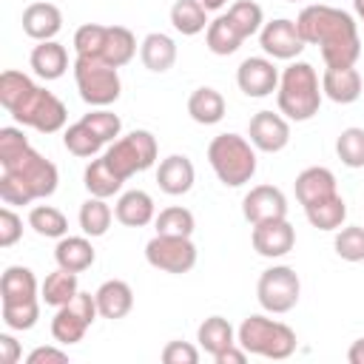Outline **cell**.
Instances as JSON below:
<instances>
[{
    "label": "cell",
    "instance_id": "1",
    "mask_svg": "<svg viewBox=\"0 0 364 364\" xmlns=\"http://www.w3.org/2000/svg\"><path fill=\"white\" fill-rule=\"evenodd\" d=\"M0 199L6 205H28L34 199H46L57 191L60 173L57 165L40 156L20 128H0Z\"/></svg>",
    "mask_w": 364,
    "mask_h": 364
},
{
    "label": "cell",
    "instance_id": "2",
    "mask_svg": "<svg viewBox=\"0 0 364 364\" xmlns=\"http://www.w3.org/2000/svg\"><path fill=\"white\" fill-rule=\"evenodd\" d=\"M299 34L304 43L318 46L321 60L327 68H341V65H355L361 57V40H358V26L353 14L336 6H307L301 9L299 20Z\"/></svg>",
    "mask_w": 364,
    "mask_h": 364
},
{
    "label": "cell",
    "instance_id": "3",
    "mask_svg": "<svg viewBox=\"0 0 364 364\" xmlns=\"http://www.w3.org/2000/svg\"><path fill=\"white\" fill-rule=\"evenodd\" d=\"M279 111L293 119V122H307L318 114L321 105V88H318V74L310 63H290L276 88Z\"/></svg>",
    "mask_w": 364,
    "mask_h": 364
},
{
    "label": "cell",
    "instance_id": "4",
    "mask_svg": "<svg viewBox=\"0 0 364 364\" xmlns=\"http://www.w3.org/2000/svg\"><path fill=\"white\" fill-rule=\"evenodd\" d=\"M208 162L222 185L239 188L253 179L256 173V151L253 142H247L239 134H219L208 145Z\"/></svg>",
    "mask_w": 364,
    "mask_h": 364
},
{
    "label": "cell",
    "instance_id": "5",
    "mask_svg": "<svg viewBox=\"0 0 364 364\" xmlns=\"http://www.w3.org/2000/svg\"><path fill=\"white\" fill-rule=\"evenodd\" d=\"M236 344L245 353H250V355L282 361V358H290L293 355V350H296V333L284 321H276V318H267V316H247L239 324Z\"/></svg>",
    "mask_w": 364,
    "mask_h": 364
},
{
    "label": "cell",
    "instance_id": "6",
    "mask_svg": "<svg viewBox=\"0 0 364 364\" xmlns=\"http://www.w3.org/2000/svg\"><path fill=\"white\" fill-rule=\"evenodd\" d=\"M74 80H77V91L82 97V102L94 105V108H105L111 102H117L122 82L114 65H108L100 57H85L77 54L74 60Z\"/></svg>",
    "mask_w": 364,
    "mask_h": 364
},
{
    "label": "cell",
    "instance_id": "7",
    "mask_svg": "<svg viewBox=\"0 0 364 364\" xmlns=\"http://www.w3.org/2000/svg\"><path fill=\"white\" fill-rule=\"evenodd\" d=\"M9 114H11L20 125H31V128L40 131V134H54V131H60V128L65 125V117H68L63 100H57L51 91L40 88V85H31V91H28Z\"/></svg>",
    "mask_w": 364,
    "mask_h": 364
},
{
    "label": "cell",
    "instance_id": "8",
    "mask_svg": "<svg viewBox=\"0 0 364 364\" xmlns=\"http://www.w3.org/2000/svg\"><path fill=\"white\" fill-rule=\"evenodd\" d=\"M105 159L122 179H128L139 171H148L156 162V136L151 131L136 128L128 136L114 139V145L105 151Z\"/></svg>",
    "mask_w": 364,
    "mask_h": 364
},
{
    "label": "cell",
    "instance_id": "9",
    "mask_svg": "<svg viewBox=\"0 0 364 364\" xmlns=\"http://www.w3.org/2000/svg\"><path fill=\"white\" fill-rule=\"evenodd\" d=\"M299 293H301L299 276L287 264L267 267L259 276V284H256V299H259V304L267 313H287V310H293L296 301H299Z\"/></svg>",
    "mask_w": 364,
    "mask_h": 364
},
{
    "label": "cell",
    "instance_id": "10",
    "mask_svg": "<svg viewBox=\"0 0 364 364\" xmlns=\"http://www.w3.org/2000/svg\"><path fill=\"white\" fill-rule=\"evenodd\" d=\"M97 299L91 293H77L68 304L57 307L54 318H51V336L57 344H77L82 341L85 330L91 327V321L97 318Z\"/></svg>",
    "mask_w": 364,
    "mask_h": 364
},
{
    "label": "cell",
    "instance_id": "11",
    "mask_svg": "<svg viewBox=\"0 0 364 364\" xmlns=\"http://www.w3.org/2000/svg\"><path fill=\"white\" fill-rule=\"evenodd\" d=\"M145 259L151 267L165 273H188L196 264V247L191 236H165L156 233L145 245Z\"/></svg>",
    "mask_w": 364,
    "mask_h": 364
},
{
    "label": "cell",
    "instance_id": "12",
    "mask_svg": "<svg viewBox=\"0 0 364 364\" xmlns=\"http://www.w3.org/2000/svg\"><path fill=\"white\" fill-rule=\"evenodd\" d=\"M259 43L262 48L273 57V60H293L304 51V37L299 34V26L296 20H287V17H279V20H270L262 26L259 31Z\"/></svg>",
    "mask_w": 364,
    "mask_h": 364
},
{
    "label": "cell",
    "instance_id": "13",
    "mask_svg": "<svg viewBox=\"0 0 364 364\" xmlns=\"http://www.w3.org/2000/svg\"><path fill=\"white\" fill-rule=\"evenodd\" d=\"M242 213L250 225L273 222V219H287V199L279 188L273 185H256L245 193L242 199Z\"/></svg>",
    "mask_w": 364,
    "mask_h": 364
},
{
    "label": "cell",
    "instance_id": "14",
    "mask_svg": "<svg viewBox=\"0 0 364 364\" xmlns=\"http://www.w3.org/2000/svg\"><path fill=\"white\" fill-rule=\"evenodd\" d=\"M247 136L253 142V148L264 151V154H276L282 151L287 142H290V125L287 119L273 111H259L250 117V125H247Z\"/></svg>",
    "mask_w": 364,
    "mask_h": 364
},
{
    "label": "cell",
    "instance_id": "15",
    "mask_svg": "<svg viewBox=\"0 0 364 364\" xmlns=\"http://www.w3.org/2000/svg\"><path fill=\"white\" fill-rule=\"evenodd\" d=\"M250 242H253V250L264 259H279V256H287L296 245V230L287 219H273V222H262V225H253V233H250Z\"/></svg>",
    "mask_w": 364,
    "mask_h": 364
},
{
    "label": "cell",
    "instance_id": "16",
    "mask_svg": "<svg viewBox=\"0 0 364 364\" xmlns=\"http://www.w3.org/2000/svg\"><path fill=\"white\" fill-rule=\"evenodd\" d=\"M236 82L247 97H267L279 88V71L267 57H247L236 71Z\"/></svg>",
    "mask_w": 364,
    "mask_h": 364
},
{
    "label": "cell",
    "instance_id": "17",
    "mask_svg": "<svg viewBox=\"0 0 364 364\" xmlns=\"http://www.w3.org/2000/svg\"><path fill=\"white\" fill-rule=\"evenodd\" d=\"M193 179H196V171H193V162L185 154H171L156 168V182L168 196L188 193L193 188Z\"/></svg>",
    "mask_w": 364,
    "mask_h": 364
},
{
    "label": "cell",
    "instance_id": "18",
    "mask_svg": "<svg viewBox=\"0 0 364 364\" xmlns=\"http://www.w3.org/2000/svg\"><path fill=\"white\" fill-rule=\"evenodd\" d=\"M94 299H97L100 316H102V318H111V321H114V318H125V316L131 313V307H134V290H131V284L122 282V279H108V282H102V284L97 287Z\"/></svg>",
    "mask_w": 364,
    "mask_h": 364
},
{
    "label": "cell",
    "instance_id": "19",
    "mask_svg": "<svg viewBox=\"0 0 364 364\" xmlns=\"http://www.w3.org/2000/svg\"><path fill=\"white\" fill-rule=\"evenodd\" d=\"M60 28H63V14H60V9L54 3H31V6H26L23 31L31 40H37V43L54 40Z\"/></svg>",
    "mask_w": 364,
    "mask_h": 364
},
{
    "label": "cell",
    "instance_id": "20",
    "mask_svg": "<svg viewBox=\"0 0 364 364\" xmlns=\"http://www.w3.org/2000/svg\"><path fill=\"white\" fill-rule=\"evenodd\" d=\"M321 91L338 102V105H350L361 97V74L353 65H341V68H327L321 77Z\"/></svg>",
    "mask_w": 364,
    "mask_h": 364
},
{
    "label": "cell",
    "instance_id": "21",
    "mask_svg": "<svg viewBox=\"0 0 364 364\" xmlns=\"http://www.w3.org/2000/svg\"><path fill=\"white\" fill-rule=\"evenodd\" d=\"M0 301L3 304H28L37 301V279L28 267L11 264L0 279Z\"/></svg>",
    "mask_w": 364,
    "mask_h": 364
},
{
    "label": "cell",
    "instance_id": "22",
    "mask_svg": "<svg viewBox=\"0 0 364 364\" xmlns=\"http://www.w3.org/2000/svg\"><path fill=\"white\" fill-rule=\"evenodd\" d=\"M338 193L336 191V176L330 168H321V165H313V168H304L299 176H296V199L307 208L324 196H333Z\"/></svg>",
    "mask_w": 364,
    "mask_h": 364
},
{
    "label": "cell",
    "instance_id": "23",
    "mask_svg": "<svg viewBox=\"0 0 364 364\" xmlns=\"http://www.w3.org/2000/svg\"><path fill=\"white\" fill-rule=\"evenodd\" d=\"M54 259H57V267H65L71 273H82L94 264L97 253L85 236H63L54 247Z\"/></svg>",
    "mask_w": 364,
    "mask_h": 364
},
{
    "label": "cell",
    "instance_id": "24",
    "mask_svg": "<svg viewBox=\"0 0 364 364\" xmlns=\"http://www.w3.org/2000/svg\"><path fill=\"white\" fill-rule=\"evenodd\" d=\"M139 57L148 71L162 74L176 63V43L162 31H151L139 46Z\"/></svg>",
    "mask_w": 364,
    "mask_h": 364
},
{
    "label": "cell",
    "instance_id": "25",
    "mask_svg": "<svg viewBox=\"0 0 364 364\" xmlns=\"http://www.w3.org/2000/svg\"><path fill=\"white\" fill-rule=\"evenodd\" d=\"M114 216H117L122 225H128V228H142V225H148L151 219H156V216H154V199H151V193H145V191H125V193L117 199Z\"/></svg>",
    "mask_w": 364,
    "mask_h": 364
},
{
    "label": "cell",
    "instance_id": "26",
    "mask_svg": "<svg viewBox=\"0 0 364 364\" xmlns=\"http://www.w3.org/2000/svg\"><path fill=\"white\" fill-rule=\"evenodd\" d=\"M31 68L43 80H60L68 68V54L57 40H43L31 51Z\"/></svg>",
    "mask_w": 364,
    "mask_h": 364
},
{
    "label": "cell",
    "instance_id": "27",
    "mask_svg": "<svg viewBox=\"0 0 364 364\" xmlns=\"http://www.w3.org/2000/svg\"><path fill=\"white\" fill-rule=\"evenodd\" d=\"M188 114L199 125H216L225 117V97L216 88L202 85L188 97Z\"/></svg>",
    "mask_w": 364,
    "mask_h": 364
},
{
    "label": "cell",
    "instance_id": "28",
    "mask_svg": "<svg viewBox=\"0 0 364 364\" xmlns=\"http://www.w3.org/2000/svg\"><path fill=\"white\" fill-rule=\"evenodd\" d=\"M122 182H125V179L108 165L105 154H102L100 159L88 162V168H85V173H82V185H85V191H88L91 196H100V199L114 196V193L122 188Z\"/></svg>",
    "mask_w": 364,
    "mask_h": 364
},
{
    "label": "cell",
    "instance_id": "29",
    "mask_svg": "<svg viewBox=\"0 0 364 364\" xmlns=\"http://www.w3.org/2000/svg\"><path fill=\"white\" fill-rule=\"evenodd\" d=\"M134 54H136V37L131 34V28H125V26H108L105 46H102L100 60H105L114 68H122L125 63H131Z\"/></svg>",
    "mask_w": 364,
    "mask_h": 364
},
{
    "label": "cell",
    "instance_id": "30",
    "mask_svg": "<svg viewBox=\"0 0 364 364\" xmlns=\"http://www.w3.org/2000/svg\"><path fill=\"white\" fill-rule=\"evenodd\" d=\"M304 213H307V222L313 228H318V230H338L341 222L347 219V202L338 193H333V196H324V199L307 205Z\"/></svg>",
    "mask_w": 364,
    "mask_h": 364
},
{
    "label": "cell",
    "instance_id": "31",
    "mask_svg": "<svg viewBox=\"0 0 364 364\" xmlns=\"http://www.w3.org/2000/svg\"><path fill=\"white\" fill-rule=\"evenodd\" d=\"M77 293H80V287H77V273H71V270H65V267H57L54 273H48L46 282H43V287H40V299H43L46 304H51V307L68 304Z\"/></svg>",
    "mask_w": 364,
    "mask_h": 364
},
{
    "label": "cell",
    "instance_id": "32",
    "mask_svg": "<svg viewBox=\"0 0 364 364\" xmlns=\"http://www.w3.org/2000/svg\"><path fill=\"white\" fill-rule=\"evenodd\" d=\"M171 23L179 34L193 37L208 28V9L202 6V0H176L171 6Z\"/></svg>",
    "mask_w": 364,
    "mask_h": 364
},
{
    "label": "cell",
    "instance_id": "33",
    "mask_svg": "<svg viewBox=\"0 0 364 364\" xmlns=\"http://www.w3.org/2000/svg\"><path fill=\"white\" fill-rule=\"evenodd\" d=\"M196 341H199V347H202L205 353H210V355H216V353L228 350L230 344H236L233 327H230V321L222 318V316L205 318V321L199 324V330H196Z\"/></svg>",
    "mask_w": 364,
    "mask_h": 364
},
{
    "label": "cell",
    "instance_id": "34",
    "mask_svg": "<svg viewBox=\"0 0 364 364\" xmlns=\"http://www.w3.org/2000/svg\"><path fill=\"white\" fill-rule=\"evenodd\" d=\"M242 40H245V37L233 28V23H230L228 14H219V17L210 20L208 28H205V43H208V48H210L213 54H219V57L233 54V51L242 46Z\"/></svg>",
    "mask_w": 364,
    "mask_h": 364
},
{
    "label": "cell",
    "instance_id": "35",
    "mask_svg": "<svg viewBox=\"0 0 364 364\" xmlns=\"http://www.w3.org/2000/svg\"><path fill=\"white\" fill-rule=\"evenodd\" d=\"M80 228L85 236H105L111 228V208L100 196H88L80 205Z\"/></svg>",
    "mask_w": 364,
    "mask_h": 364
},
{
    "label": "cell",
    "instance_id": "36",
    "mask_svg": "<svg viewBox=\"0 0 364 364\" xmlns=\"http://www.w3.org/2000/svg\"><path fill=\"white\" fill-rule=\"evenodd\" d=\"M28 225L34 228V233H40L46 239H63L68 233V219L54 205H37V208H31Z\"/></svg>",
    "mask_w": 364,
    "mask_h": 364
},
{
    "label": "cell",
    "instance_id": "37",
    "mask_svg": "<svg viewBox=\"0 0 364 364\" xmlns=\"http://www.w3.org/2000/svg\"><path fill=\"white\" fill-rule=\"evenodd\" d=\"M228 17H230L233 28H236L245 40H247L250 34L262 31V23H264V11H262V6L253 3V0H239V3H233V6L228 9Z\"/></svg>",
    "mask_w": 364,
    "mask_h": 364
},
{
    "label": "cell",
    "instance_id": "38",
    "mask_svg": "<svg viewBox=\"0 0 364 364\" xmlns=\"http://www.w3.org/2000/svg\"><path fill=\"white\" fill-rule=\"evenodd\" d=\"M63 145L74 154V156H94L105 142L80 119V122H74V125H68L65 128V134H63Z\"/></svg>",
    "mask_w": 364,
    "mask_h": 364
},
{
    "label": "cell",
    "instance_id": "39",
    "mask_svg": "<svg viewBox=\"0 0 364 364\" xmlns=\"http://www.w3.org/2000/svg\"><path fill=\"white\" fill-rule=\"evenodd\" d=\"M154 222H156V233H165V236H191L196 228L193 213L188 208H179V205L159 210V216Z\"/></svg>",
    "mask_w": 364,
    "mask_h": 364
},
{
    "label": "cell",
    "instance_id": "40",
    "mask_svg": "<svg viewBox=\"0 0 364 364\" xmlns=\"http://www.w3.org/2000/svg\"><path fill=\"white\" fill-rule=\"evenodd\" d=\"M336 154L347 168H364V128H344L336 139Z\"/></svg>",
    "mask_w": 364,
    "mask_h": 364
},
{
    "label": "cell",
    "instance_id": "41",
    "mask_svg": "<svg viewBox=\"0 0 364 364\" xmlns=\"http://www.w3.org/2000/svg\"><path fill=\"white\" fill-rule=\"evenodd\" d=\"M31 80L26 77V74H20V71H14V68H9V71H3L0 74V105L6 108V111H11L28 91H31Z\"/></svg>",
    "mask_w": 364,
    "mask_h": 364
},
{
    "label": "cell",
    "instance_id": "42",
    "mask_svg": "<svg viewBox=\"0 0 364 364\" xmlns=\"http://www.w3.org/2000/svg\"><path fill=\"white\" fill-rule=\"evenodd\" d=\"M333 247L344 262H364V228H358V225L341 228L336 233Z\"/></svg>",
    "mask_w": 364,
    "mask_h": 364
},
{
    "label": "cell",
    "instance_id": "43",
    "mask_svg": "<svg viewBox=\"0 0 364 364\" xmlns=\"http://www.w3.org/2000/svg\"><path fill=\"white\" fill-rule=\"evenodd\" d=\"M105 31H108V26H100V23L80 26L74 31V48H77V54L100 57L102 54V46H105Z\"/></svg>",
    "mask_w": 364,
    "mask_h": 364
},
{
    "label": "cell",
    "instance_id": "44",
    "mask_svg": "<svg viewBox=\"0 0 364 364\" xmlns=\"http://www.w3.org/2000/svg\"><path fill=\"white\" fill-rule=\"evenodd\" d=\"M40 318V301L28 304H3V324L9 330H31Z\"/></svg>",
    "mask_w": 364,
    "mask_h": 364
},
{
    "label": "cell",
    "instance_id": "45",
    "mask_svg": "<svg viewBox=\"0 0 364 364\" xmlns=\"http://www.w3.org/2000/svg\"><path fill=\"white\" fill-rule=\"evenodd\" d=\"M82 122L102 139V142H111L114 136H119V128H122V122H119V117L117 114H111V111H105V108H97V111H91V114H85L82 117Z\"/></svg>",
    "mask_w": 364,
    "mask_h": 364
},
{
    "label": "cell",
    "instance_id": "46",
    "mask_svg": "<svg viewBox=\"0 0 364 364\" xmlns=\"http://www.w3.org/2000/svg\"><path fill=\"white\" fill-rule=\"evenodd\" d=\"M23 236V219L6 205L0 210V247H11Z\"/></svg>",
    "mask_w": 364,
    "mask_h": 364
},
{
    "label": "cell",
    "instance_id": "47",
    "mask_svg": "<svg viewBox=\"0 0 364 364\" xmlns=\"http://www.w3.org/2000/svg\"><path fill=\"white\" fill-rule=\"evenodd\" d=\"M162 361L165 364H196L199 361V350L188 341H168L162 347Z\"/></svg>",
    "mask_w": 364,
    "mask_h": 364
},
{
    "label": "cell",
    "instance_id": "48",
    "mask_svg": "<svg viewBox=\"0 0 364 364\" xmlns=\"http://www.w3.org/2000/svg\"><path fill=\"white\" fill-rule=\"evenodd\" d=\"M28 364H65L68 361V353L65 350H57V347H37L28 353L26 358Z\"/></svg>",
    "mask_w": 364,
    "mask_h": 364
},
{
    "label": "cell",
    "instance_id": "49",
    "mask_svg": "<svg viewBox=\"0 0 364 364\" xmlns=\"http://www.w3.org/2000/svg\"><path fill=\"white\" fill-rule=\"evenodd\" d=\"M245 358H247V353L242 347H236V344H230L228 350H222V353L213 355L216 364H245Z\"/></svg>",
    "mask_w": 364,
    "mask_h": 364
},
{
    "label": "cell",
    "instance_id": "50",
    "mask_svg": "<svg viewBox=\"0 0 364 364\" xmlns=\"http://www.w3.org/2000/svg\"><path fill=\"white\" fill-rule=\"evenodd\" d=\"M0 350H3V364H14L20 358V344L9 333L0 336Z\"/></svg>",
    "mask_w": 364,
    "mask_h": 364
},
{
    "label": "cell",
    "instance_id": "51",
    "mask_svg": "<svg viewBox=\"0 0 364 364\" xmlns=\"http://www.w3.org/2000/svg\"><path fill=\"white\" fill-rule=\"evenodd\" d=\"M347 361H350V364H364V338H358V341L350 344V350H347Z\"/></svg>",
    "mask_w": 364,
    "mask_h": 364
},
{
    "label": "cell",
    "instance_id": "52",
    "mask_svg": "<svg viewBox=\"0 0 364 364\" xmlns=\"http://www.w3.org/2000/svg\"><path fill=\"white\" fill-rule=\"evenodd\" d=\"M228 0H202V6L208 9V11H216V9H222Z\"/></svg>",
    "mask_w": 364,
    "mask_h": 364
},
{
    "label": "cell",
    "instance_id": "53",
    "mask_svg": "<svg viewBox=\"0 0 364 364\" xmlns=\"http://www.w3.org/2000/svg\"><path fill=\"white\" fill-rule=\"evenodd\" d=\"M353 9H355V14H358V20L364 23V0H353Z\"/></svg>",
    "mask_w": 364,
    "mask_h": 364
},
{
    "label": "cell",
    "instance_id": "54",
    "mask_svg": "<svg viewBox=\"0 0 364 364\" xmlns=\"http://www.w3.org/2000/svg\"><path fill=\"white\" fill-rule=\"evenodd\" d=\"M287 3H296V0H287Z\"/></svg>",
    "mask_w": 364,
    "mask_h": 364
}]
</instances>
